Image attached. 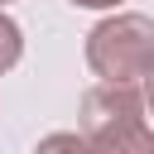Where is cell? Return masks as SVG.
Returning <instances> with one entry per match:
<instances>
[{
	"label": "cell",
	"mask_w": 154,
	"mask_h": 154,
	"mask_svg": "<svg viewBox=\"0 0 154 154\" xmlns=\"http://www.w3.org/2000/svg\"><path fill=\"white\" fill-rule=\"evenodd\" d=\"M82 140L91 154H154L140 87H91L82 96Z\"/></svg>",
	"instance_id": "6da1fadb"
},
{
	"label": "cell",
	"mask_w": 154,
	"mask_h": 154,
	"mask_svg": "<svg viewBox=\"0 0 154 154\" xmlns=\"http://www.w3.org/2000/svg\"><path fill=\"white\" fill-rule=\"evenodd\" d=\"M87 63L111 87H140L154 67V24L144 14H116L91 29Z\"/></svg>",
	"instance_id": "7a4b0ae2"
},
{
	"label": "cell",
	"mask_w": 154,
	"mask_h": 154,
	"mask_svg": "<svg viewBox=\"0 0 154 154\" xmlns=\"http://www.w3.org/2000/svg\"><path fill=\"white\" fill-rule=\"evenodd\" d=\"M19 48H24V38H19V24L0 14V72L19 63Z\"/></svg>",
	"instance_id": "3957f363"
},
{
	"label": "cell",
	"mask_w": 154,
	"mask_h": 154,
	"mask_svg": "<svg viewBox=\"0 0 154 154\" xmlns=\"http://www.w3.org/2000/svg\"><path fill=\"white\" fill-rule=\"evenodd\" d=\"M34 154H91V149H87V140H82V135H67V130H58V135L38 140V149H34Z\"/></svg>",
	"instance_id": "277c9868"
},
{
	"label": "cell",
	"mask_w": 154,
	"mask_h": 154,
	"mask_svg": "<svg viewBox=\"0 0 154 154\" xmlns=\"http://www.w3.org/2000/svg\"><path fill=\"white\" fill-rule=\"evenodd\" d=\"M77 5H87V10H106V5H116V0H77Z\"/></svg>",
	"instance_id": "5b68a950"
},
{
	"label": "cell",
	"mask_w": 154,
	"mask_h": 154,
	"mask_svg": "<svg viewBox=\"0 0 154 154\" xmlns=\"http://www.w3.org/2000/svg\"><path fill=\"white\" fill-rule=\"evenodd\" d=\"M0 5H5V0H0Z\"/></svg>",
	"instance_id": "8992f818"
}]
</instances>
